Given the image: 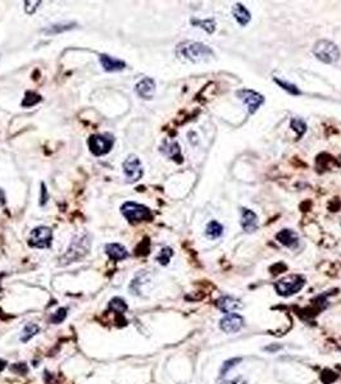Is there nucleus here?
I'll return each instance as SVG.
<instances>
[{"instance_id":"obj_36","label":"nucleus","mask_w":341,"mask_h":384,"mask_svg":"<svg viewBox=\"0 0 341 384\" xmlns=\"http://www.w3.org/2000/svg\"><path fill=\"white\" fill-rule=\"evenodd\" d=\"M6 366H7L6 361H4V360H0V373L6 369Z\"/></svg>"},{"instance_id":"obj_13","label":"nucleus","mask_w":341,"mask_h":384,"mask_svg":"<svg viewBox=\"0 0 341 384\" xmlns=\"http://www.w3.org/2000/svg\"><path fill=\"white\" fill-rule=\"evenodd\" d=\"M136 92L140 98L145 99V100H150L153 99L155 94V82L154 80L150 79V77H146V79L141 80L135 87Z\"/></svg>"},{"instance_id":"obj_25","label":"nucleus","mask_w":341,"mask_h":384,"mask_svg":"<svg viewBox=\"0 0 341 384\" xmlns=\"http://www.w3.org/2000/svg\"><path fill=\"white\" fill-rule=\"evenodd\" d=\"M172 256H174V250L170 249V247H163V249L160 250L159 255L157 256V260L162 265H167Z\"/></svg>"},{"instance_id":"obj_19","label":"nucleus","mask_w":341,"mask_h":384,"mask_svg":"<svg viewBox=\"0 0 341 384\" xmlns=\"http://www.w3.org/2000/svg\"><path fill=\"white\" fill-rule=\"evenodd\" d=\"M223 235V225L217 220H212L206 228V236L209 240H217Z\"/></svg>"},{"instance_id":"obj_18","label":"nucleus","mask_w":341,"mask_h":384,"mask_svg":"<svg viewBox=\"0 0 341 384\" xmlns=\"http://www.w3.org/2000/svg\"><path fill=\"white\" fill-rule=\"evenodd\" d=\"M162 151L170 159L176 160V162L179 159V162H182L181 150H180V145L176 141H164V143L162 145Z\"/></svg>"},{"instance_id":"obj_21","label":"nucleus","mask_w":341,"mask_h":384,"mask_svg":"<svg viewBox=\"0 0 341 384\" xmlns=\"http://www.w3.org/2000/svg\"><path fill=\"white\" fill-rule=\"evenodd\" d=\"M109 309H111L113 313H116L117 315H122L127 310V303H126V301L123 300V298L114 297L112 298L111 302H109Z\"/></svg>"},{"instance_id":"obj_29","label":"nucleus","mask_w":341,"mask_h":384,"mask_svg":"<svg viewBox=\"0 0 341 384\" xmlns=\"http://www.w3.org/2000/svg\"><path fill=\"white\" fill-rule=\"evenodd\" d=\"M73 26L71 25V23H67V25H53L52 27H49L46 28L45 32L48 33H59L62 32V31H67L70 30V28H72Z\"/></svg>"},{"instance_id":"obj_1","label":"nucleus","mask_w":341,"mask_h":384,"mask_svg":"<svg viewBox=\"0 0 341 384\" xmlns=\"http://www.w3.org/2000/svg\"><path fill=\"white\" fill-rule=\"evenodd\" d=\"M176 53L180 58H184L192 63L204 62V60H208L209 58L213 57V50L209 46L201 43H196V41H186V43L180 44L177 46Z\"/></svg>"},{"instance_id":"obj_30","label":"nucleus","mask_w":341,"mask_h":384,"mask_svg":"<svg viewBox=\"0 0 341 384\" xmlns=\"http://www.w3.org/2000/svg\"><path fill=\"white\" fill-rule=\"evenodd\" d=\"M11 370L16 374H22V375H24V374L27 373L28 368L24 363H17V364H13V365L11 366Z\"/></svg>"},{"instance_id":"obj_32","label":"nucleus","mask_w":341,"mask_h":384,"mask_svg":"<svg viewBox=\"0 0 341 384\" xmlns=\"http://www.w3.org/2000/svg\"><path fill=\"white\" fill-rule=\"evenodd\" d=\"M219 384H249V381L244 376H236L233 379H228V380H222Z\"/></svg>"},{"instance_id":"obj_12","label":"nucleus","mask_w":341,"mask_h":384,"mask_svg":"<svg viewBox=\"0 0 341 384\" xmlns=\"http://www.w3.org/2000/svg\"><path fill=\"white\" fill-rule=\"evenodd\" d=\"M241 219L240 224L243 227V229L248 233L255 232L258 229V217L254 211H252L250 209L241 208L240 210Z\"/></svg>"},{"instance_id":"obj_8","label":"nucleus","mask_w":341,"mask_h":384,"mask_svg":"<svg viewBox=\"0 0 341 384\" xmlns=\"http://www.w3.org/2000/svg\"><path fill=\"white\" fill-rule=\"evenodd\" d=\"M89 146L92 154L96 157L106 155L113 146V138L106 135H94L90 137Z\"/></svg>"},{"instance_id":"obj_3","label":"nucleus","mask_w":341,"mask_h":384,"mask_svg":"<svg viewBox=\"0 0 341 384\" xmlns=\"http://www.w3.org/2000/svg\"><path fill=\"white\" fill-rule=\"evenodd\" d=\"M304 286H305V278L299 274H292V276L285 277L276 282L275 290H276L277 295L282 296V297H289V296L300 292Z\"/></svg>"},{"instance_id":"obj_4","label":"nucleus","mask_w":341,"mask_h":384,"mask_svg":"<svg viewBox=\"0 0 341 384\" xmlns=\"http://www.w3.org/2000/svg\"><path fill=\"white\" fill-rule=\"evenodd\" d=\"M313 54L321 62L326 64H333L340 59V50L337 45L332 41L328 40H320L314 44Z\"/></svg>"},{"instance_id":"obj_17","label":"nucleus","mask_w":341,"mask_h":384,"mask_svg":"<svg viewBox=\"0 0 341 384\" xmlns=\"http://www.w3.org/2000/svg\"><path fill=\"white\" fill-rule=\"evenodd\" d=\"M106 251L107 255L114 261H119V260H123L128 256V251L126 250V247L119 244H108L106 246Z\"/></svg>"},{"instance_id":"obj_16","label":"nucleus","mask_w":341,"mask_h":384,"mask_svg":"<svg viewBox=\"0 0 341 384\" xmlns=\"http://www.w3.org/2000/svg\"><path fill=\"white\" fill-rule=\"evenodd\" d=\"M232 16L240 26H247L252 21V14L241 3H236L232 7Z\"/></svg>"},{"instance_id":"obj_6","label":"nucleus","mask_w":341,"mask_h":384,"mask_svg":"<svg viewBox=\"0 0 341 384\" xmlns=\"http://www.w3.org/2000/svg\"><path fill=\"white\" fill-rule=\"evenodd\" d=\"M53 240V232L49 227H38L30 233V238H28V245L31 247H36V249H49L52 246Z\"/></svg>"},{"instance_id":"obj_15","label":"nucleus","mask_w":341,"mask_h":384,"mask_svg":"<svg viewBox=\"0 0 341 384\" xmlns=\"http://www.w3.org/2000/svg\"><path fill=\"white\" fill-rule=\"evenodd\" d=\"M99 60H100V64L103 65V68L107 72H118V70H122L126 67L125 62H122V60L117 59V58L109 57L107 54H101Z\"/></svg>"},{"instance_id":"obj_2","label":"nucleus","mask_w":341,"mask_h":384,"mask_svg":"<svg viewBox=\"0 0 341 384\" xmlns=\"http://www.w3.org/2000/svg\"><path fill=\"white\" fill-rule=\"evenodd\" d=\"M90 247H91V238H90L89 233L76 236L71 242L65 254L62 256L63 264H70V262L82 259L89 254Z\"/></svg>"},{"instance_id":"obj_26","label":"nucleus","mask_w":341,"mask_h":384,"mask_svg":"<svg viewBox=\"0 0 341 384\" xmlns=\"http://www.w3.org/2000/svg\"><path fill=\"white\" fill-rule=\"evenodd\" d=\"M240 361H241L240 357H238V359L237 357H235V359H231V360H227V361H225V363H223V365H222V368H221V378H223V376L227 374V371H230L231 369L235 368V366L237 365Z\"/></svg>"},{"instance_id":"obj_5","label":"nucleus","mask_w":341,"mask_h":384,"mask_svg":"<svg viewBox=\"0 0 341 384\" xmlns=\"http://www.w3.org/2000/svg\"><path fill=\"white\" fill-rule=\"evenodd\" d=\"M121 210L123 217L131 223H139L143 222V220L152 219V211H150V209L141 205V204L128 201V203L123 204Z\"/></svg>"},{"instance_id":"obj_33","label":"nucleus","mask_w":341,"mask_h":384,"mask_svg":"<svg viewBox=\"0 0 341 384\" xmlns=\"http://www.w3.org/2000/svg\"><path fill=\"white\" fill-rule=\"evenodd\" d=\"M48 191H46V187L45 184L41 183V198H40V205L44 206L46 204V201H48Z\"/></svg>"},{"instance_id":"obj_35","label":"nucleus","mask_w":341,"mask_h":384,"mask_svg":"<svg viewBox=\"0 0 341 384\" xmlns=\"http://www.w3.org/2000/svg\"><path fill=\"white\" fill-rule=\"evenodd\" d=\"M280 349H281V346H271V347H269V346H268V347H265V351H269V352H275V351H276V350H280Z\"/></svg>"},{"instance_id":"obj_23","label":"nucleus","mask_w":341,"mask_h":384,"mask_svg":"<svg viewBox=\"0 0 341 384\" xmlns=\"http://www.w3.org/2000/svg\"><path fill=\"white\" fill-rule=\"evenodd\" d=\"M39 330H40L39 325L33 324V323H30V324H27V325H26V327H24L23 332H22V334H21V341L22 342L30 341V339L32 338L33 335L38 334Z\"/></svg>"},{"instance_id":"obj_27","label":"nucleus","mask_w":341,"mask_h":384,"mask_svg":"<svg viewBox=\"0 0 341 384\" xmlns=\"http://www.w3.org/2000/svg\"><path fill=\"white\" fill-rule=\"evenodd\" d=\"M65 317H67V309L62 308L58 309L54 314L49 318V320H50V323H53V324H59V323H62L63 320L65 319Z\"/></svg>"},{"instance_id":"obj_34","label":"nucleus","mask_w":341,"mask_h":384,"mask_svg":"<svg viewBox=\"0 0 341 384\" xmlns=\"http://www.w3.org/2000/svg\"><path fill=\"white\" fill-rule=\"evenodd\" d=\"M6 204V194L2 188H0V206H3Z\"/></svg>"},{"instance_id":"obj_14","label":"nucleus","mask_w":341,"mask_h":384,"mask_svg":"<svg viewBox=\"0 0 341 384\" xmlns=\"http://www.w3.org/2000/svg\"><path fill=\"white\" fill-rule=\"evenodd\" d=\"M277 241L281 245H284L287 249H296L299 245V237L294 231L291 229H282L276 235Z\"/></svg>"},{"instance_id":"obj_9","label":"nucleus","mask_w":341,"mask_h":384,"mask_svg":"<svg viewBox=\"0 0 341 384\" xmlns=\"http://www.w3.org/2000/svg\"><path fill=\"white\" fill-rule=\"evenodd\" d=\"M244 325H245V320L240 314H236V313L226 314L222 319L219 320V328L222 332L227 333V334L240 332Z\"/></svg>"},{"instance_id":"obj_24","label":"nucleus","mask_w":341,"mask_h":384,"mask_svg":"<svg viewBox=\"0 0 341 384\" xmlns=\"http://www.w3.org/2000/svg\"><path fill=\"white\" fill-rule=\"evenodd\" d=\"M275 82H276V84L279 85L280 87H282V89H284L285 91L289 92V94H291V95H301L300 90H299L298 87H296L294 84H290V82L284 81V80H279V79H277V77H276V79H275Z\"/></svg>"},{"instance_id":"obj_10","label":"nucleus","mask_w":341,"mask_h":384,"mask_svg":"<svg viewBox=\"0 0 341 384\" xmlns=\"http://www.w3.org/2000/svg\"><path fill=\"white\" fill-rule=\"evenodd\" d=\"M123 172H125L128 181H139L144 174L143 165H141L140 159H139L136 155H128L127 159L123 162Z\"/></svg>"},{"instance_id":"obj_11","label":"nucleus","mask_w":341,"mask_h":384,"mask_svg":"<svg viewBox=\"0 0 341 384\" xmlns=\"http://www.w3.org/2000/svg\"><path fill=\"white\" fill-rule=\"evenodd\" d=\"M216 306L219 311H222L223 314H231L233 311L241 310L244 308V303L238 298L232 297V296H222L217 300Z\"/></svg>"},{"instance_id":"obj_7","label":"nucleus","mask_w":341,"mask_h":384,"mask_svg":"<svg viewBox=\"0 0 341 384\" xmlns=\"http://www.w3.org/2000/svg\"><path fill=\"white\" fill-rule=\"evenodd\" d=\"M236 96L245 104L249 114H254L262 106V104L264 103V96L262 94H259V92L253 91V90H238L236 92Z\"/></svg>"},{"instance_id":"obj_20","label":"nucleus","mask_w":341,"mask_h":384,"mask_svg":"<svg viewBox=\"0 0 341 384\" xmlns=\"http://www.w3.org/2000/svg\"><path fill=\"white\" fill-rule=\"evenodd\" d=\"M191 23L195 26V27H200L203 28L204 31H207L208 33H213L216 31V22L214 19H191Z\"/></svg>"},{"instance_id":"obj_28","label":"nucleus","mask_w":341,"mask_h":384,"mask_svg":"<svg viewBox=\"0 0 341 384\" xmlns=\"http://www.w3.org/2000/svg\"><path fill=\"white\" fill-rule=\"evenodd\" d=\"M40 100H41V98L39 96V95H36L35 92H27V94H26V98H24V100H23V103H22V105L23 106H32V105H35V104H38Z\"/></svg>"},{"instance_id":"obj_22","label":"nucleus","mask_w":341,"mask_h":384,"mask_svg":"<svg viewBox=\"0 0 341 384\" xmlns=\"http://www.w3.org/2000/svg\"><path fill=\"white\" fill-rule=\"evenodd\" d=\"M291 128L296 132V138H301L304 136V133L306 132V123L304 122L303 119L300 118H292L291 122H290Z\"/></svg>"},{"instance_id":"obj_31","label":"nucleus","mask_w":341,"mask_h":384,"mask_svg":"<svg viewBox=\"0 0 341 384\" xmlns=\"http://www.w3.org/2000/svg\"><path fill=\"white\" fill-rule=\"evenodd\" d=\"M24 9H26V13L27 14H33L36 12V9L40 6V2H24Z\"/></svg>"}]
</instances>
